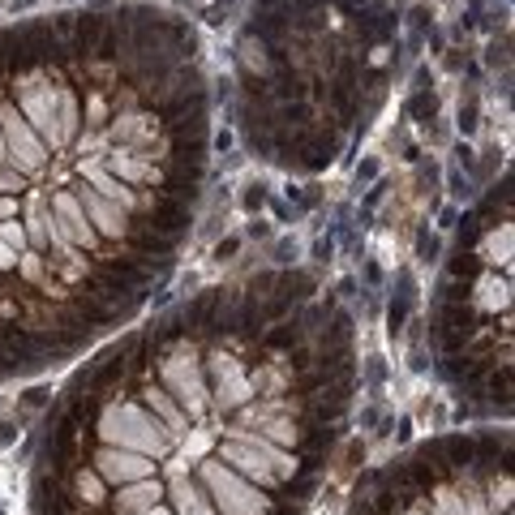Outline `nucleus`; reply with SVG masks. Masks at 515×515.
Listing matches in <instances>:
<instances>
[{"mask_svg": "<svg viewBox=\"0 0 515 515\" xmlns=\"http://www.w3.org/2000/svg\"><path fill=\"white\" fill-rule=\"evenodd\" d=\"M511 430L489 421L425 438L370 473L343 515H511Z\"/></svg>", "mask_w": 515, "mask_h": 515, "instance_id": "obj_5", "label": "nucleus"}, {"mask_svg": "<svg viewBox=\"0 0 515 515\" xmlns=\"http://www.w3.org/2000/svg\"><path fill=\"white\" fill-rule=\"evenodd\" d=\"M391 65L386 0H254L236 43V125L266 163L322 172L370 125Z\"/></svg>", "mask_w": 515, "mask_h": 515, "instance_id": "obj_3", "label": "nucleus"}, {"mask_svg": "<svg viewBox=\"0 0 515 515\" xmlns=\"http://www.w3.org/2000/svg\"><path fill=\"white\" fill-rule=\"evenodd\" d=\"M434 370L481 421L511 416V177L468 211L430 305Z\"/></svg>", "mask_w": 515, "mask_h": 515, "instance_id": "obj_4", "label": "nucleus"}, {"mask_svg": "<svg viewBox=\"0 0 515 515\" xmlns=\"http://www.w3.org/2000/svg\"><path fill=\"white\" fill-rule=\"evenodd\" d=\"M211 125L181 13L0 22V386L73 370L159 301L202 215Z\"/></svg>", "mask_w": 515, "mask_h": 515, "instance_id": "obj_1", "label": "nucleus"}, {"mask_svg": "<svg viewBox=\"0 0 515 515\" xmlns=\"http://www.w3.org/2000/svg\"><path fill=\"white\" fill-rule=\"evenodd\" d=\"M361 391L348 305L301 266L172 301L47 404L31 515H305Z\"/></svg>", "mask_w": 515, "mask_h": 515, "instance_id": "obj_2", "label": "nucleus"}]
</instances>
